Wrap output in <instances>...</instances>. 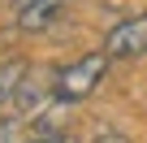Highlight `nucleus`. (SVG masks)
Segmentation results:
<instances>
[{
    "label": "nucleus",
    "mask_w": 147,
    "mask_h": 143,
    "mask_svg": "<svg viewBox=\"0 0 147 143\" xmlns=\"http://www.w3.org/2000/svg\"><path fill=\"white\" fill-rule=\"evenodd\" d=\"M108 74V52L95 48V52H82L74 56L69 65L52 69V104H82Z\"/></svg>",
    "instance_id": "1"
},
{
    "label": "nucleus",
    "mask_w": 147,
    "mask_h": 143,
    "mask_svg": "<svg viewBox=\"0 0 147 143\" xmlns=\"http://www.w3.org/2000/svg\"><path fill=\"white\" fill-rule=\"evenodd\" d=\"M100 48L108 52V61H134V56H143L147 52V13H130V18L113 22L104 30Z\"/></svg>",
    "instance_id": "2"
},
{
    "label": "nucleus",
    "mask_w": 147,
    "mask_h": 143,
    "mask_svg": "<svg viewBox=\"0 0 147 143\" xmlns=\"http://www.w3.org/2000/svg\"><path fill=\"white\" fill-rule=\"evenodd\" d=\"M74 5V0H26L22 9H13V26L22 35H43L56 26V18Z\"/></svg>",
    "instance_id": "3"
},
{
    "label": "nucleus",
    "mask_w": 147,
    "mask_h": 143,
    "mask_svg": "<svg viewBox=\"0 0 147 143\" xmlns=\"http://www.w3.org/2000/svg\"><path fill=\"white\" fill-rule=\"evenodd\" d=\"M48 100H52V78H48V83H39L35 74H26V83H22V91L13 96V108H9V113L22 121V117L43 113V108H48Z\"/></svg>",
    "instance_id": "4"
},
{
    "label": "nucleus",
    "mask_w": 147,
    "mask_h": 143,
    "mask_svg": "<svg viewBox=\"0 0 147 143\" xmlns=\"http://www.w3.org/2000/svg\"><path fill=\"white\" fill-rule=\"evenodd\" d=\"M26 74H30V65H26L22 56H9V61H0V113H9V108H13V96L22 91Z\"/></svg>",
    "instance_id": "5"
},
{
    "label": "nucleus",
    "mask_w": 147,
    "mask_h": 143,
    "mask_svg": "<svg viewBox=\"0 0 147 143\" xmlns=\"http://www.w3.org/2000/svg\"><path fill=\"white\" fill-rule=\"evenodd\" d=\"M91 143H134L121 126H95V134H91Z\"/></svg>",
    "instance_id": "6"
},
{
    "label": "nucleus",
    "mask_w": 147,
    "mask_h": 143,
    "mask_svg": "<svg viewBox=\"0 0 147 143\" xmlns=\"http://www.w3.org/2000/svg\"><path fill=\"white\" fill-rule=\"evenodd\" d=\"M22 143H69V134H65V130H52V126H39V130L26 134Z\"/></svg>",
    "instance_id": "7"
},
{
    "label": "nucleus",
    "mask_w": 147,
    "mask_h": 143,
    "mask_svg": "<svg viewBox=\"0 0 147 143\" xmlns=\"http://www.w3.org/2000/svg\"><path fill=\"white\" fill-rule=\"evenodd\" d=\"M0 143H22V139H18V117H13V113H0Z\"/></svg>",
    "instance_id": "8"
},
{
    "label": "nucleus",
    "mask_w": 147,
    "mask_h": 143,
    "mask_svg": "<svg viewBox=\"0 0 147 143\" xmlns=\"http://www.w3.org/2000/svg\"><path fill=\"white\" fill-rule=\"evenodd\" d=\"M22 5H26V0H13V9H22Z\"/></svg>",
    "instance_id": "9"
},
{
    "label": "nucleus",
    "mask_w": 147,
    "mask_h": 143,
    "mask_svg": "<svg viewBox=\"0 0 147 143\" xmlns=\"http://www.w3.org/2000/svg\"><path fill=\"white\" fill-rule=\"evenodd\" d=\"M0 5H13V0H0Z\"/></svg>",
    "instance_id": "10"
}]
</instances>
